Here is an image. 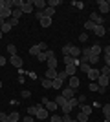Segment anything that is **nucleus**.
Returning a JSON list of instances; mask_svg holds the SVG:
<instances>
[{"mask_svg": "<svg viewBox=\"0 0 110 122\" xmlns=\"http://www.w3.org/2000/svg\"><path fill=\"white\" fill-rule=\"evenodd\" d=\"M46 49H48V44H46V42H39V44H35V46L29 47V55L37 56L39 53H42V51H46Z\"/></svg>", "mask_w": 110, "mask_h": 122, "instance_id": "obj_1", "label": "nucleus"}, {"mask_svg": "<svg viewBox=\"0 0 110 122\" xmlns=\"http://www.w3.org/2000/svg\"><path fill=\"white\" fill-rule=\"evenodd\" d=\"M35 118H39V120H46V118H50V111H48L46 107H42L41 104H39L37 113H35Z\"/></svg>", "mask_w": 110, "mask_h": 122, "instance_id": "obj_2", "label": "nucleus"}, {"mask_svg": "<svg viewBox=\"0 0 110 122\" xmlns=\"http://www.w3.org/2000/svg\"><path fill=\"white\" fill-rule=\"evenodd\" d=\"M90 20L94 22L95 25H103V22H105V18H103V16H101L99 13H97V11H92V13H90Z\"/></svg>", "mask_w": 110, "mask_h": 122, "instance_id": "obj_3", "label": "nucleus"}, {"mask_svg": "<svg viewBox=\"0 0 110 122\" xmlns=\"http://www.w3.org/2000/svg\"><path fill=\"white\" fill-rule=\"evenodd\" d=\"M75 91H77V89H73V87L66 86V87H63V93H61V95H63V97L66 98V100H70V98H73V97H75Z\"/></svg>", "mask_w": 110, "mask_h": 122, "instance_id": "obj_4", "label": "nucleus"}, {"mask_svg": "<svg viewBox=\"0 0 110 122\" xmlns=\"http://www.w3.org/2000/svg\"><path fill=\"white\" fill-rule=\"evenodd\" d=\"M97 5H99V13H103V15L110 11V4H108V0H99V2H97Z\"/></svg>", "mask_w": 110, "mask_h": 122, "instance_id": "obj_5", "label": "nucleus"}, {"mask_svg": "<svg viewBox=\"0 0 110 122\" xmlns=\"http://www.w3.org/2000/svg\"><path fill=\"white\" fill-rule=\"evenodd\" d=\"M33 7H35L37 11H44L48 7V2L46 0H33Z\"/></svg>", "mask_w": 110, "mask_h": 122, "instance_id": "obj_6", "label": "nucleus"}, {"mask_svg": "<svg viewBox=\"0 0 110 122\" xmlns=\"http://www.w3.org/2000/svg\"><path fill=\"white\" fill-rule=\"evenodd\" d=\"M9 62H11V66H15L17 69H20V67H22V64H24V60H22V58H20L18 55L11 56V58H9Z\"/></svg>", "mask_w": 110, "mask_h": 122, "instance_id": "obj_7", "label": "nucleus"}, {"mask_svg": "<svg viewBox=\"0 0 110 122\" xmlns=\"http://www.w3.org/2000/svg\"><path fill=\"white\" fill-rule=\"evenodd\" d=\"M33 9H35V7H33V0H28V2H24V5H22L20 7V11L22 13H33Z\"/></svg>", "mask_w": 110, "mask_h": 122, "instance_id": "obj_8", "label": "nucleus"}, {"mask_svg": "<svg viewBox=\"0 0 110 122\" xmlns=\"http://www.w3.org/2000/svg\"><path fill=\"white\" fill-rule=\"evenodd\" d=\"M86 75H88V78H90L92 82H97V78H99L101 71H99V69H95V67H92V69H90V71L86 73Z\"/></svg>", "mask_w": 110, "mask_h": 122, "instance_id": "obj_9", "label": "nucleus"}, {"mask_svg": "<svg viewBox=\"0 0 110 122\" xmlns=\"http://www.w3.org/2000/svg\"><path fill=\"white\" fill-rule=\"evenodd\" d=\"M11 13H13V9H9L7 5H6V7H2V9H0V16H2L4 20H9V18H11Z\"/></svg>", "mask_w": 110, "mask_h": 122, "instance_id": "obj_10", "label": "nucleus"}, {"mask_svg": "<svg viewBox=\"0 0 110 122\" xmlns=\"http://www.w3.org/2000/svg\"><path fill=\"white\" fill-rule=\"evenodd\" d=\"M57 76H59V71H57V69H46L44 78H48V80H55Z\"/></svg>", "mask_w": 110, "mask_h": 122, "instance_id": "obj_11", "label": "nucleus"}, {"mask_svg": "<svg viewBox=\"0 0 110 122\" xmlns=\"http://www.w3.org/2000/svg\"><path fill=\"white\" fill-rule=\"evenodd\" d=\"M46 64H48V69H57V56L53 55V56H50V58H48L46 60Z\"/></svg>", "mask_w": 110, "mask_h": 122, "instance_id": "obj_12", "label": "nucleus"}, {"mask_svg": "<svg viewBox=\"0 0 110 122\" xmlns=\"http://www.w3.org/2000/svg\"><path fill=\"white\" fill-rule=\"evenodd\" d=\"M70 56H72V58H79V56H81V47L70 46Z\"/></svg>", "mask_w": 110, "mask_h": 122, "instance_id": "obj_13", "label": "nucleus"}, {"mask_svg": "<svg viewBox=\"0 0 110 122\" xmlns=\"http://www.w3.org/2000/svg\"><path fill=\"white\" fill-rule=\"evenodd\" d=\"M94 35H95V36H105V35H106V27H105V25H95Z\"/></svg>", "mask_w": 110, "mask_h": 122, "instance_id": "obj_14", "label": "nucleus"}, {"mask_svg": "<svg viewBox=\"0 0 110 122\" xmlns=\"http://www.w3.org/2000/svg\"><path fill=\"white\" fill-rule=\"evenodd\" d=\"M97 84H99L101 87H106L110 84V78L108 76H105V75H99V78H97Z\"/></svg>", "mask_w": 110, "mask_h": 122, "instance_id": "obj_15", "label": "nucleus"}, {"mask_svg": "<svg viewBox=\"0 0 110 122\" xmlns=\"http://www.w3.org/2000/svg\"><path fill=\"white\" fill-rule=\"evenodd\" d=\"M77 107H81V111H83L84 115H88V117L92 115V111H94V107H92V106H86V104H79Z\"/></svg>", "mask_w": 110, "mask_h": 122, "instance_id": "obj_16", "label": "nucleus"}, {"mask_svg": "<svg viewBox=\"0 0 110 122\" xmlns=\"http://www.w3.org/2000/svg\"><path fill=\"white\" fill-rule=\"evenodd\" d=\"M68 80H70V87H73V89H77L79 84H81V80H79L75 75H73V76H68Z\"/></svg>", "mask_w": 110, "mask_h": 122, "instance_id": "obj_17", "label": "nucleus"}, {"mask_svg": "<svg viewBox=\"0 0 110 122\" xmlns=\"http://www.w3.org/2000/svg\"><path fill=\"white\" fill-rule=\"evenodd\" d=\"M66 102H68V100H66V98H64L61 93H59L57 97H55V104H57L59 107H64V106H66Z\"/></svg>", "mask_w": 110, "mask_h": 122, "instance_id": "obj_18", "label": "nucleus"}, {"mask_svg": "<svg viewBox=\"0 0 110 122\" xmlns=\"http://www.w3.org/2000/svg\"><path fill=\"white\" fill-rule=\"evenodd\" d=\"M64 73H66L68 76H73L75 73H77V67H75V66H72V64H68V66L64 67Z\"/></svg>", "mask_w": 110, "mask_h": 122, "instance_id": "obj_19", "label": "nucleus"}, {"mask_svg": "<svg viewBox=\"0 0 110 122\" xmlns=\"http://www.w3.org/2000/svg\"><path fill=\"white\" fill-rule=\"evenodd\" d=\"M101 51H103V47H101L99 44H94V46L90 47V55H97V56H99Z\"/></svg>", "mask_w": 110, "mask_h": 122, "instance_id": "obj_20", "label": "nucleus"}, {"mask_svg": "<svg viewBox=\"0 0 110 122\" xmlns=\"http://www.w3.org/2000/svg\"><path fill=\"white\" fill-rule=\"evenodd\" d=\"M46 109H48V111H50V113H55V111H57V109H59V106H57V104H55V100H50V102H48V104H46Z\"/></svg>", "mask_w": 110, "mask_h": 122, "instance_id": "obj_21", "label": "nucleus"}, {"mask_svg": "<svg viewBox=\"0 0 110 122\" xmlns=\"http://www.w3.org/2000/svg\"><path fill=\"white\" fill-rule=\"evenodd\" d=\"M7 120H9V122H18V120H20V115H18V111H11L9 115H7Z\"/></svg>", "mask_w": 110, "mask_h": 122, "instance_id": "obj_22", "label": "nucleus"}, {"mask_svg": "<svg viewBox=\"0 0 110 122\" xmlns=\"http://www.w3.org/2000/svg\"><path fill=\"white\" fill-rule=\"evenodd\" d=\"M52 20H53V18H48V16H42L41 20H39V22H41V27H50V25H52Z\"/></svg>", "mask_w": 110, "mask_h": 122, "instance_id": "obj_23", "label": "nucleus"}, {"mask_svg": "<svg viewBox=\"0 0 110 122\" xmlns=\"http://www.w3.org/2000/svg\"><path fill=\"white\" fill-rule=\"evenodd\" d=\"M63 84H64V82L61 80V78H55V80H52V87H53V89H63Z\"/></svg>", "mask_w": 110, "mask_h": 122, "instance_id": "obj_24", "label": "nucleus"}, {"mask_svg": "<svg viewBox=\"0 0 110 122\" xmlns=\"http://www.w3.org/2000/svg\"><path fill=\"white\" fill-rule=\"evenodd\" d=\"M88 118H90L88 115H84L83 111H79V113H77V117H75V120H77V122H88Z\"/></svg>", "mask_w": 110, "mask_h": 122, "instance_id": "obj_25", "label": "nucleus"}, {"mask_svg": "<svg viewBox=\"0 0 110 122\" xmlns=\"http://www.w3.org/2000/svg\"><path fill=\"white\" fill-rule=\"evenodd\" d=\"M6 49H7V53H9L11 56H15V55H17V46H15V44H11V42H9Z\"/></svg>", "mask_w": 110, "mask_h": 122, "instance_id": "obj_26", "label": "nucleus"}, {"mask_svg": "<svg viewBox=\"0 0 110 122\" xmlns=\"http://www.w3.org/2000/svg\"><path fill=\"white\" fill-rule=\"evenodd\" d=\"M42 13H44V16H48V18H53V15H55V9H53V7H46Z\"/></svg>", "mask_w": 110, "mask_h": 122, "instance_id": "obj_27", "label": "nucleus"}, {"mask_svg": "<svg viewBox=\"0 0 110 122\" xmlns=\"http://www.w3.org/2000/svg\"><path fill=\"white\" fill-rule=\"evenodd\" d=\"M84 29H86V31H94L95 29V24L92 20H86V22H84Z\"/></svg>", "mask_w": 110, "mask_h": 122, "instance_id": "obj_28", "label": "nucleus"}, {"mask_svg": "<svg viewBox=\"0 0 110 122\" xmlns=\"http://www.w3.org/2000/svg\"><path fill=\"white\" fill-rule=\"evenodd\" d=\"M37 107H39V104H33V106H29V107L26 109V111H28V115L35 117V113H37Z\"/></svg>", "mask_w": 110, "mask_h": 122, "instance_id": "obj_29", "label": "nucleus"}, {"mask_svg": "<svg viewBox=\"0 0 110 122\" xmlns=\"http://www.w3.org/2000/svg\"><path fill=\"white\" fill-rule=\"evenodd\" d=\"M0 31H2L4 35H7V33H9V31H11V24H9V22H6V24L2 25V27H0Z\"/></svg>", "mask_w": 110, "mask_h": 122, "instance_id": "obj_30", "label": "nucleus"}, {"mask_svg": "<svg viewBox=\"0 0 110 122\" xmlns=\"http://www.w3.org/2000/svg\"><path fill=\"white\" fill-rule=\"evenodd\" d=\"M50 122H63V117H59L57 113H52L50 115Z\"/></svg>", "mask_w": 110, "mask_h": 122, "instance_id": "obj_31", "label": "nucleus"}, {"mask_svg": "<svg viewBox=\"0 0 110 122\" xmlns=\"http://www.w3.org/2000/svg\"><path fill=\"white\" fill-rule=\"evenodd\" d=\"M41 84H42V87H44V89H50V87H52V80H48V78H42Z\"/></svg>", "mask_w": 110, "mask_h": 122, "instance_id": "obj_32", "label": "nucleus"}, {"mask_svg": "<svg viewBox=\"0 0 110 122\" xmlns=\"http://www.w3.org/2000/svg\"><path fill=\"white\" fill-rule=\"evenodd\" d=\"M101 75H105V76L110 78V66H103L101 67Z\"/></svg>", "mask_w": 110, "mask_h": 122, "instance_id": "obj_33", "label": "nucleus"}, {"mask_svg": "<svg viewBox=\"0 0 110 122\" xmlns=\"http://www.w3.org/2000/svg\"><path fill=\"white\" fill-rule=\"evenodd\" d=\"M37 58H39V62H46V60H48V55H46V51L39 53V55H37Z\"/></svg>", "mask_w": 110, "mask_h": 122, "instance_id": "obj_34", "label": "nucleus"}, {"mask_svg": "<svg viewBox=\"0 0 110 122\" xmlns=\"http://www.w3.org/2000/svg\"><path fill=\"white\" fill-rule=\"evenodd\" d=\"M79 69H81L83 73H88L90 69H92V66H90V64H81V66H79Z\"/></svg>", "mask_w": 110, "mask_h": 122, "instance_id": "obj_35", "label": "nucleus"}, {"mask_svg": "<svg viewBox=\"0 0 110 122\" xmlns=\"http://www.w3.org/2000/svg\"><path fill=\"white\" fill-rule=\"evenodd\" d=\"M59 4H61V0H48V7H53V9H55Z\"/></svg>", "mask_w": 110, "mask_h": 122, "instance_id": "obj_36", "label": "nucleus"}, {"mask_svg": "<svg viewBox=\"0 0 110 122\" xmlns=\"http://www.w3.org/2000/svg\"><path fill=\"white\" fill-rule=\"evenodd\" d=\"M11 16L18 20V18H20V16H22V11H20V9H13V13H11Z\"/></svg>", "mask_w": 110, "mask_h": 122, "instance_id": "obj_37", "label": "nucleus"}, {"mask_svg": "<svg viewBox=\"0 0 110 122\" xmlns=\"http://www.w3.org/2000/svg\"><path fill=\"white\" fill-rule=\"evenodd\" d=\"M97 62H99V56H97V55H90L88 64H97Z\"/></svg>", "mask_w": 110, "mask_h": 122, "instance_id": "obj_38", "label": "nucleus"}, {"mask_svg": "<svg viewBox=\"0 0 110 122\" xmlns=\"http://www.w3.org/2000/svg\"><path fill=\"white\" fill-rule=\"evenodd\" d=\"M88 89H90V91H97V89H99V84H97V82H90Z\"/></svg>", "mask_w": 110, "mask_h": 122, "instance_id": "obj_39", "label": "nucleus"}, {"mask_svg": "<svg viewBox=\"0 0 110 122\" xmlns=\"http://www.w3.org/2000/svg\"><path fill=\"white\" fill-rule=\"evenodd\" d=\"M70 46H72V44H66V46L63 47V55L64 56H70Z\"/></svg>", "mask_w": 110, "mask_h": 122, "instance_id": "obj_40", "label": "nucleus"}, {"mask_svg": "<svg viewBox=\"0 0 110 122\" xmlns=\"http://www.w3.org/2000/svg\"><path fill=\"white\" fill-rule=\"evenodd\" d=\"M103 113H105V117H110V104H105V106H103Z\"/></svg>", "mask_w": 110, "mask_h": 122, "instance_id": "obj_41", "label": "nucleus"}, {"mask_svg": "<svg viewBox=\"0 0 110 122\" xmlns=\"http://www.w3.org/2000/svg\"><path fill=\"white\" fill-rule=\"evenodd\" d=\"M20 97L22 98H29V97H31V91H29V89H24V91L20 93Z\"/></svg>", "mask_w": 110, "mask_h": 122, "instance_id": "obj_42", "label": "nucleus"}, {"mask_svg": "<svg viewBox=\"0 0 110 122\" xmlns=\"http://www.w3.org/2000/svg\"><path fill=\"white\" fill-rule=\"evenodd\" d=\"M57 78H61V80H68V75H66V73H64V71H59V76H57Z\"/></svg>", "mask_w": 110, "mask_h": 122, "instance_id": "obj_43", "label": "nucleus"}, {"mask_svg": "<svg viewBox=\"0 0 110 122\" xmlns=\"http://www.w3.org/2000/svg\"><path fill=\"white\" fill-rule=\"evenodd\" d=\"M6 22H9V24H11V27H15V25H18V20H17V18H13V16H11L9 20H6Z\"/></svg>", "mask_w": 110, "mask_h": 122, "instance_id": "obj_44", "label": "nucleus"}, {"mask_svg": "<svg viewBox=\"0 0 110 122\" xmlns=\"http://www.w3.org/2000/svg\"><path fill=\"white\" fill-rule=\"evenodd\" d=\"M22 122H35V117H31V115H26V117L22 118Z\"/></svg>", "mask_w": 110, "mask_h": 122, "instance_id": "obj_45", "label": "nucleus"}, {"mask_svg": "<svg viewBox=\"0 0 110 122\" xmlns=\"http://www.w3.org/2000/svg\"><path fill=\"white\" fill-rule=\"evenodd\" d=\"M72 5H75L77 9H84V4H83V2H72Z\"/></svg>", "mask_w": 110, "mask_h": 122, "instance_id": "obj_46", "label": "nucleus"}, {"mask_svg": "<svg viewBox=\"0 0 110 122\" xmlns=\"http://www.w3.org/2000/svg\"><path fill=\"white\" fill-rule=\"evenodd\" d=\"M6 64H7V58H6L4 55H0V67H2V66H6Z\"/></svg>", "mask_w": 110, "mask_h": 122, "instance_id": "obj_47", "label": "nucleus"}, {"mask_svg": "<svg viewBox=\"0 0 110 122\" xmlns=\"http://www.w3.org/2000/svg\"><path fill=\"white\" fill-rule=\"evenodd\" d=\"M42 16H44V13H42V11H35V18H37V20H41Z\"/></svg>", "mask_w": 110, "mask_h": 122, "instance_id": "obj_48", "label": "nucleus"}, {"mask_svg": "<svg viewBox=\"0 0 110 122\" xmlns=\"http://www.w3.org/2000/svg\"><path fill=\"white\" fill-rule=\"evenodd\" d=\"M79 40H81V42H86V40H88V35H86V33L79 35Z\"/></svg>", "mask_w": 110, "mask_h": 122, "instance_id": "obj_49", "label": "nucleus"}, {"mask_svg": "<svg viewBox=\"0 0 110 122\" xmlns=\"http://www.w3.org/2000/svg\"><path fill=\"white\" fill-rule=\"evenodd\" d=\"M77 100H79V104H84V102H86V97H84V95H79Z\"/></svg>", "mask_w": 110, "mask_h": 122, "instance_id": "obj_50", "label": "nucleus"}, {"mask_svg": "<svg viewBox=\"0 0 110 122\" xmlns=\"http://www.w3.org/2000/svg\"><path fill=\"white\" fill-rule=\"evenodd\" d=\"M6 118H7V113H2V111H0V122H4Z\"/></svg>", "mask_w": 110, "mask_h": 122, "instance_id": "obj_51", "label": "nucleus"}, {"mask_svg": "<svg viewBox=\"0 0 110 122\" xmlns=\"http://www.w3.org/2000/svg\"><path fill=\"white\" fill-rule=\"evenodd\" d=\"M97 93H99V95H103V93H106V87H101V86H99V89H97Z\"/></svg>", "mask_w": 110, "mask_h": 122, "instance_id": "obj_52", "label": "nucleus"}, {"mask_svg": "<svg viewBox=\"0 0 110 122\" xmlns=\"http://www.w3.org/2000/svg\"><path fill=\"white\" fill-rule=\"evenodd\" d=\"M103 51H105V55H110V46H105V47H103Z\"/></svg>", "mask_w": 110, "mask_h": 122, "instance_id": "obj_53", "label": "nucleus"}, {"mask_svg": "<svg viewBox=\"0 0 110 122\" xmlns=\"http://www.w3.org/2000/svg\"><path fill=\"white\" fill-rule=\"evenodd\" d=\"M48 102H50V98H48V97H42V106H46Z\"/></svg>", "mask_w": 110, "mask_h": 122, "instance_id": "obj_54", "label": "nucleus"}, {"mask_svg": "<svg viewBox=\"0 0 110 122\" xmlns=\"http://www.w3.org/2000/svg\"><path fill=\"white\" fill-rule=\"evenodd\" d=\"M24 80H26V78H24V75H18V82H20V84H24Z\"/></svg>", "mask_w": 110, "mask_h": 122, "instance_id": "obj_55", "label": "nucleus"}, {"mask_svg": "<svg viewBox=\"0 0 110 122\" xmlns=\"http://www.w3.org/2000/svg\"><path fill=\"white\" fill-rule=\"evenodd\" d=\"M6 24V20H4V18H2V16H0V27H2V25H4Z\"/></svg>", "mask_w": 110, "mask_h": 122, "instance_id": "obj_56", "label": "nucleus"}, {"mask_svg": "<svg viewBox=\"0 0 110 122\" xmlns=\"http://www.w3.org/2000/svg\"><path fill=\"white\" fill-rule=\"evenodd\" d=\"M105 122H110V117H105Z\"/></svg>", "mask_w": 110, "mask_h": 122, "instance_id": "obj_57", "label": "nucleus"}, {"mask_svg": "<svg viewBox=\"0 0 110 122\" xmlns=\"http://www.w3.org/2000/svg\"><path fill=\"white\" fill-rule=\"evenodd\" d=\"M68 122H77V120H75V118H70V120Z\"/></svg>", "mask_w": 110, "mask_h": 122, "instance_id": "obj_58", "label": "nucleus"}, {"mask_svg": "<svg viewBox=\"0 0 110 122\" xmlns=\"http://www.w3.org/2000/svg\"><path fill=\"white\" fill-rule=\"evenodd\" d=\"M2 36H4V33H2V31H0V40H2Z\"/></svg>", "mask_w": 110, "mask_h": 122, "instance_id": "obj_59", "label": "nucleus"}, {"mask_svg": "<svg viewBox=\"0 0 110 122\" xmlns=\"http://www.w3.org/2000/svg\"><path fill=\"white\" fill-rule=\"evenodd\" d=\"M2 86H4V84H2V80H0V89H2Z\"/></svg>", "mask_w": 110, "mask_h": 122, "instance_id": "obj_60", "label": "nucleus"}, {"mask_svg": "<svg viewBox=\"0 0 110 122\" xmlns=\"http://www.w3.org/2000/svg\"><path fill=\"white\" fill-rule=\"evenodd\" d=\"M4 122H9V120H7V118H6V120H4Z\"/></svg>", "mask_w": 110, "mask_h": 122, "instance_id": "obj_61", "label": "nucleus"}, {"mask_svg": "<svg viewBox=\"0 0 110 122\" xmlns=\"http://www.w3.org/2000/svg\"><path fill=\"white\" fill-rule=\"evenodd\" d=\"M108 33H110V27H108Z\"/></svg>", "mask_w": 110, "mask_h": 122, "instance_id": "obj_62", "label": "nucleus"}]
</instances>
